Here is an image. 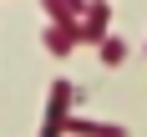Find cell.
I'll return each mask as SVG.
<instances>
[{
  "instance_id": "4",
  "label": "cell",
  "mask_w": 147,
  "mask_h": 137,
  "mask_svg": "<svg viewBox=\"0 0 147 137\" xmlns=\"http://www.w3.org/2000/svg\"><path fill=\"white\" fill-rule=\"evenodd\" d=\"M66 137H127V127L122 122H96V117H71Z\"/></svg>"
},
{
  "instance_id": "5",
  "label": "cell",
  "mask_w": 147,
  "mask_h": 137,
  "mask_svg": "<svg viewBox=\"0 0 147 137\" xmlns=\"http://www.w3.org/2000/svg\"><path fill=\"white\" fill-rule=\"evenodd\" d=\"M41 46H46V56H71V51H76V30L46 26V30H41Z\"/></svg>"
},
{
  "instance_id": "3",
  "label": "cell",
  "mask_w": 147,
  "mask_h": 137,
  "mask_svg": "<svg viewBox=\"0 0 147 137\" xmlns=\"http://www.w3.org/2000/svg\"><path fill=\"white\" fill-rule=\"evenodd\" d=\"M41 10L51 15V26L76 30V26H81V15H86V0H41Z\"/></svg>"
},
{
  "instance_id": "1",
  "label": "cell",
  "mask_w": 147,
  "mask_h": 137,
  "mask_svg": "<svg viewBox=\"0 0 147 137\" xmlns=\"http://www.w3.org/2000/svg\"><path fill=\"white\" fill-rule=\"evenodd\" d=\"M71 107H76V86L66 76L51 81V97H46V117H41V137H66V122H71Z\"/></svg>"
},
{
  "instance_id": "6",
  "label": "cell",
  "mask_w": 147,
  "mask_h": 137,
  "mask_svg": "<svg viewBox=\"0 0 147 137\" xmlns=\"http://www.w3.org/2000/svg\"><path fill=\"white\" fill-rule=\"evenodd\" d=\"M96 56H102V66H107V71H117L122 61H127V41H122V36H107V41L96 46Z\"/></svg>"
},
{
  "instance_id": "2",
  "label": "cell",
  "mask_w": 147,
  "mask_h": 137,
  "mask_svg": "<svg viewBox=\"0 0 147 137\" xmlns=\"http://www.w3.org/2000/svg\"><path fill=\"white\" fill-rule=\"evenodd\" d=\"M107 20H112V5L107 0H86V15L76 26V46H102L107 41Z\"/></svg>"
}]
</instances>
